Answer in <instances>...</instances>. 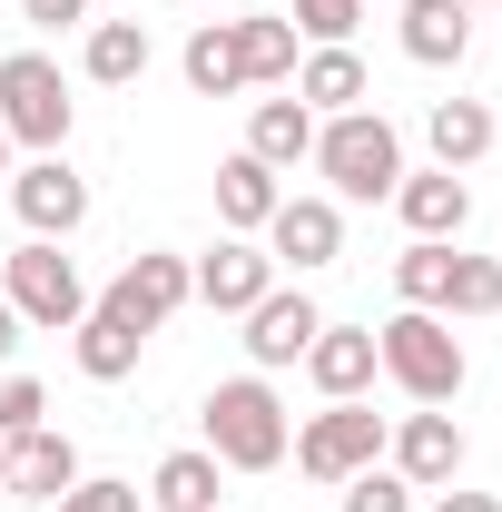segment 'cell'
I'll return each instance as SVG.
<instances>
[{
	"mask_svg": "<svg viewBox=\"0 0 502 512\" xmlns=\"http://www.w3.org/2000/svg\"><path fill=\"white\" fill-rule=\"evenodd\" d=\"M296 99H306L315 119H335V109H365L375 79H365L355 50H306V60H296Z\"/></svg>",
	"mask_w": 502,
	"mask_h": 512,
	"instance_id": "obj_20",
	"label": "cell"
},
{
	"mask_svg": "<svg viewBox=\"0 0 502 512\" xmlns=\"http://www.w3.org/2000/svg\"><path fill=\"white\" fill-rule=\"evenodd\" d=\"M0 188H10V128H0Z\"/></svg>",
	"mask_w": 502,
	"mask_h": 512,
	"instance_id": "obj_35",
	"label": "cell"
},
{
	"mask_svg": "<svg viewBox=\"0 0 502 512\" xmlns=\"http://www.w3.org/2000/svg\"><path fill=\"white\" fill-rule=\"evenodd\" d=\"M0 128H10V148L60 158V138H69V79H60V60H40V50H10V60H0Z\"/></svg>",
	"mask_w": 502,
	"mask_h": 512,
	"instance_id": "obj_4",
	"label": "cell"
},
{
	"mask_svg": "<svg viewBox=\"0 0 502 512\" xmlns=\"http://www.w3.org/2000/svg\"><path fill=\"white\" fill-rule=\"evenodd\" d=\"M306 375H315V394H325V404H355V394L384 375V365H375V325H315Z\"/></svg>",
	"mask_w": 502,
	"mask_h": 512,
	"instance_id": "obj_15",
	"label": "cell"
},
{
	"mask_svg": "<svg viewBox=\"0 0 502 512\" xmlns=\"http://www.w3.org/2000/svg\"><path fill=\"white\" fill-rule=\"evenodd\" d=\"M10 207L30 237H69V227H89V178L69 158H30V168H10Z\"/></svg>",
	"mask_w": 502,
	"mask_h": 512,
	"instance_id": "obj_8",
	"label": "cell"
},
{
	"mask_svg": "<svg viewBox=\"0 0 502 512\" xmlns=\"http://www.w3.org/2000/svg\"><path fill=\"white\" fill-rule=\"evenodd\" d=\"M286 20L306 30L315 50H345V40H355V20H365V0H296Z\"/></svg>",
	"mask_w": 502,
	"mask_h": 512,
	"instance_id": "obj_30",
	"label": "cell"
},
{
	"mask_svg": "<svg viewBox=\"0 0 502 512\" xmlns=\"http://www.w3.org/2000/svg\"><path fill=\"white\" fill-rule=\"evenodd\" d=\"M463 10H502V0H463Z\"/></svg>",
	"mask_w": 502,
	"mask_h": 512,
	"instance_id": "obj_36",
	"label": "cell"
},
{
	"mask_svg": "<svg viewBox=\"0 0 502 512\" xmlns=\"http://www.w3.org/2000/svg\"><path fill=\"white\" fill-rule=\"evenodd\" d=\"M178 69H188L197 99H237L247 89V60H237V20H207L188 50H178Z\"/></svg>",
	"mask_w": 502,
	"mask_h": 512,
	"instance_id": "obj_23",
	"label": "cell"
},
{
	"mask_svg": "<svg viewBox=\"0 0 502 512\" xmlns=\"http://www.w3.org/2000/svg\"><path fill=\"white\" fill-rule=\"evenodd\" d=\"M286 207V188H276V168L266 158H217V217H227V237H266V217Z\"/></svg>",
	"mask_w": 502,
	"mask_h": 512,
	"instance_id": "obj_16",
	"label": "cell"
},
{
	"mask_svg": "<svg viewBox=\"0 0 502 512\" xmlns=\"http://www.w3.org/2000/svg\"><path fill=\"white\" fill-rule=\"evenodd\" d=\"M188 296H197V266H188V256H168V247H148V256H128L119 276H109V296H99V306H109L119 325H138V335H158Z\"/></svg>",
	"mask_w": 502,
	"mask_h": 512,
	"instance_id": "obj_7",
	"label": "cell"
},
{
	"mask_svg": "<svg viewBox=\"0 0 502 512\" xmlns=\"http://www.w3.org/2000/svg\"><path fill=\"white\" fill-rule=\"evenodd\" d=\"M375 365L414 404H453L463 394V335H453V316H434V306H404V316H384V335H375Z\"/></svg>",
	"mask_w": 502,
	"mask_h": 512,
	"instance_id": "obj_3",
	"label": "cell"
},
{
	"mask_svg": "<svg viewBox=\"0 0 502 512\" xmlns=\"http://www.w3.org/2000/svg\"><path fill=\"white\" fill-rule=\"evenodd\" d=\"M315 168H325L335 197L375 207V197H394V178H404V138H394L384 109H335V119H315Z\"/></svg>",
	"mask_w": 502,
	"mask_h": 512,
	"instance_id": "obj_2",
	"label": "cell"
},
{
	"mask_svg": "<svg viewBox=\"0 0 502 512\" xmlns=\"http://www.w3.org/2000/svg\"><path fill=\"white\" fill-rule=\"evenodd\" d=\"M424 138H434V168H473V158H493V109L483 99H434Z\"/></svg>",
	"mask_w": 502,
	"mask_h": 512,
	"instance_id": "obj_21",
	"label": "cell"
},
{
	"mask_svg": "<svg viewBox=\"0 0 502 512\" xmlns=\"http://www.w3.org/2000/svg\"><path fill=\"white\" fill-rule=\"evenodd\" d=\"M20 20H30V30H79L89 0H20Z\"/></svg>",
	"mask_w": 502,
	"mask_h": 512,
	"instance_id": "obj_32",
	"label": "cell"
},
{
	"mask_svg": "<svg viewBox=\"0 0 502 512\" xmlns=\"http://www.w3.org/2000/svg\"><path fill=\"white\" fill-rule=\"evenodd\" d=\"M50 512H138V483H109V473L89 483V473H79V483H69V493H60Z\"/></svg>",
	"mask_w": 502,
	"mask_h": 512,
	"instance_id": "obj_31",
	"label": "cell"
},
{
	"mask_svg": "<svg viewBox=\"0 0 502 512\" xmlns=\"http://www.w3.org/2000/svg\"><path fill=\"white\" fill-rule=\"evenodd\" d=\"M266 286H276V256L256 247V237H217V247L197 256V296H207L217 316H247Z\"/></svg>",
	"mask_w": 502,
	"mask_h": 512,
	"instance_id": "obj_13",
	"label": "cell"
},
{
	"mask_svg": "<svg viewBox=\"0 0 502 512\" xmlns=\"http://www.w3.org/2000/svg\"><path fill=\"white\" fill-rule=\"evenodd\" d=\"M148 20H89V40H79V69L99 79V89H138L148 79Z\"/></svg>",
	"mask_w": 502,
	"mask_h": 512,
	"instance_id": "obj_17",
	"label": "cell"
},
{
	"mask_svg": "<svg viewBox=\"0 0 502 512\" xmlns=\"http://www.w3.org/2000/svg\"><path fill=\"white\" fill-rule=\"evenodd\" d=\"M69 483H79V444H69L60 424H40V434H20L10 444V463H0V493H20V503H60Z\"/></svg>",
	"mask_w": 502,
	"mask_h": 512,
	"instance_id": "obj_14",
	"label": "cell"
},
{
	"mask_svg": "<svg viewBox=\"0 0 502 512\" xmlns=\"http://www.w3.org/2000/svg\"><path fill=\"white\" fill-rule=\"evenodd\" d=\"M394 217H404L414 237H443V247H453V237L473 227V188H463V168H404V178H394Z\"/></svg>",
	"mask_w": 502,
	"mask_h": 512,
	"instance_id": "obj_12",
	"label": "cell"
},
{
	"mask_svg": "<svg viewBox=\"0 0 502 512\" xmlns=\"http://www.w3.org/2000/svg\"><path fill=\"white\" fill-rule=\"evenodd\" d=\"M286 453H296L306 483H355L365 463H384V414L365 404V394H355V404H325L315 424H296V444H286Z\"/></svg>",
	"mask_w": 502,
	"mask_h": 512,
	"instance_id": "obj_6",
	"label": "cell"
},
{
	"mask_svg": "<svg viewBox=\"0 0 502 512\" xmlns=\"http://www.w3.org/2000/svg\"><path fill=\"white\" fill-rule=\"evenodd\" d=\"M10 355H20V306L0 296V365H10Z\"/></svg>",
	"mask_w": 502,
	"mask_h": 512,
	"instance_id": "obj_34",
	"label": "cell"
},
{
	"mask_svg": "<svg viewBox=\"0 0 502 512\" xmlns=\"http://www.w3.org/2000/svg\"><path fill=\"white\" fill-rule=\"evenodd\" d=\"M266 256L296 266V276L335 266V256H345V207H335V197H286V207L266 217Z\"/></svg>",
	"mask_w": 502,
	"mask_h": 512,
	"instance_id": "obj_10",
	"label": "cell"
},
{
	"mask_svg": "<svg viewBox=\"0 0 502 512\" xmlns=\"http://www.w3.org/2000/svg\"><path fill=\"white\" fill-rule=\"evenodd\" d=\"M443 286H453V247H443V237H414V247L394 256V296H404V306H434L443 316Z\"/></svg>",
	"mask_w": 502,
	"mask_h": 512,
	"instance_id": "obj_26",
	"label": "cell"
},
{
	"mask_svg": "<svg viewBox=\"0 0 502 512\" xmlns=\"http://www.w3.org/2000/svg\"><path fill=\"white\" fill-rule=\"evenodd\" d=\"M0 463H10V444H0Z\"/></svg>",
	"mask_w": 502,
	"mask_h": 512,
	"instance_id": "obj_37",
	"label": "cell"
},
{
	"mask_svg": "<svg viewBox=\"0 0 502 512\" xmlns=\"http://www.w3.org/2000/svg\"><path fill=\"white\" fill-rule=\"evenodd\" d=\"M197 424H207V453H217L227 473H276L286 444H296V424H286V404H276V384H266V375L217 384Z\"/></svg>",
	"mask_w": 502,
	"mask_h": 512,
	"instance_id": "obj_1",
	"label": "cell"
},
{
	"mask_svg": "<svg viewBox=\"0 0 502 512\" xmlns=\"http://www.w3.org/2000/svg\"><path fill=\"white\" fill-rule=\"evenodd\" d=\"M0 296L20 306V325H50V335H69V325L89 316V286H79V266L60 256V237H30V247H10V266H0Z\"/></svg>",
	"mask_w": 502,
	"mask_h": 512,
	"instance_id": "obj_5",
	"label": "cell"
},
{
	"mask_svg": "<svg viewBox=\"0 0 502 512\" xmlns=\"http://www.w3.org/2000/svg\"><path fill=\"white\" fill-rule=\"evenodd\" d=\"M345 493V512H414V483L394 473V463H365L355 483H335Z\"/></svg>",
	"mask_w": 502,
	"mask_h": 512,
	"instance_id": "obj_28",
	"label": "cell"
},
{
	"mask_svg": "<svg viewBox=\"0 0 502 512\" xmlns=\"http://www.w3.org/2000/svg\"><path fill=\"white\" fill-rule=\"evenodd\" d=\"M40 424H50V384L10 375V384H0V444H20V434H40Z\"/></svg>",
	"mask_w": 502,
	"mask_h": 512,
	"instance_id": "obj_29",
	"label": "cell"
},
{
	"mask_svg": "<svg viewBox=\"0 0 502 512\" xmlns=\"http://www.w3.org/2000/svg\"><path fill=\"white\" fill-rule=\"evenodd\" d=\"M384 453H394V473L414 483V493H443L453 473H463V424L424 404V414H404V424H384Z\"/></svg>",
	"mask_w": 502,
	"mask_h": 512,
	"instance_id": "obj_9",
	"label": "cell"
},
{
	"mask_svg": "<svg viewBox=\"0 0 502 512\" xmlns=\"http://www.w3.org/2000/svg\"><path fill=\"white\" fill-rule=\"evenodd\" d=\"M434 512H502L493 493H434Z\"/></svg>",
	"mask_w": 502,
	"mask_h": 512,
	"instance_id": "obj_33",
	"label": "cell"
},
{
	"mask_svg": "<svg viewBox=\"0 0 502 512\" xmlns=\"http://www.w3.org/2000/svg\"><path fill=\"white\" fill-rule=\"evenodd\" d=\"M443 316H502V256H453Z\"/></svg>",
	"mask_w": 502,
	"mask_h": 512,
	"instance_id": "obj_27",
	"label": "cell"
},
{
	"mask_svg": "<svg viewBox=\"0 0 502 512\" xmlns=\"http://www.w3.org/2000/svg\"><path fill=\"white\" fill-rule=\"evenodd\" d=\"M138 345H148V335L119 325L109 306H89V316L69 325V355H79V375H89V384H128V375H138Z\"/></svg>",
	"mask_w": 502,
	"mask_h": 512,
	"instance_id": "obj_18",
	"label": "cell"
},
{
	"mask_svg": "<svg viewBox=\"0 0 502 512\" xmlns=\"http://www.w3.org/2000/svg\"><path fill=\"white\" fill-rule=\"evenodd\" d=\"M217 453L207 444H188V453H168L158 473H148V493H158V512H217Z\"/></svg>",
	"mask_w": 502,
	"mask_h": 512,
	"instance_id": "obj_24",
	"label": "cell"
},
{
	"mask_svg": "<svg viewBox=\"0 0 502 512\" xmlns=\"http://www.w3.org/2000/svg\"><path fill=\"white\" fill-rule=\"evenodd\" d=\"M247 158H266V168H296V158H315V109H306V99H256V119H247Z\"/></svg>",
	"mask_w": 502,
	"mask_h": 512,
	"instance_id": "obj_22",
	"label": "cell"
},
{
	"mask_svg": "<svg viewBox=\"0 0 502 512\" xmlns=\"http://www.w3.org/2000/svg\"><path fill=\"white\" fill-rule=\"evenodd\" d=\"M463 50H473V10L463 0H404V60L453 69Z\"/></svg>",
	"mask_w": 502,
	"mask_h": 512,
	"instance_id": "obj_19",
	"label": "cell"
},
{
	"mask_svg": "<svg viewBox=\"0 0 502 512\" xmlns=\"http://www.w3.org/2000/svg\"><path fill=\"white\" fill-rule=\"evenodd\" d=\"M315 296H296V286H266L247 306V365L256 375H276V365H306V345H315Z\"/></svg>",
	"mask_w": 502,
	"mask_h": 512,
	"instance_id": "obj_11",
	"label": "cell"
},
{
	"mask_svg": "<svg viewBox=\"0 0 502 512\" xmlns=\"http://www.w3.org/2000/svg\"><path fill=\"white\" fill-rule=\"evenodd\" d=\"M237 60H247V79H296V20L286 10H256V20H237Z\"/></svg>",
	"mask_w": 502,
	"mask_h": 512,
	"instance_id": "obj_25",
	"label": "cell"
}]
</instances>
